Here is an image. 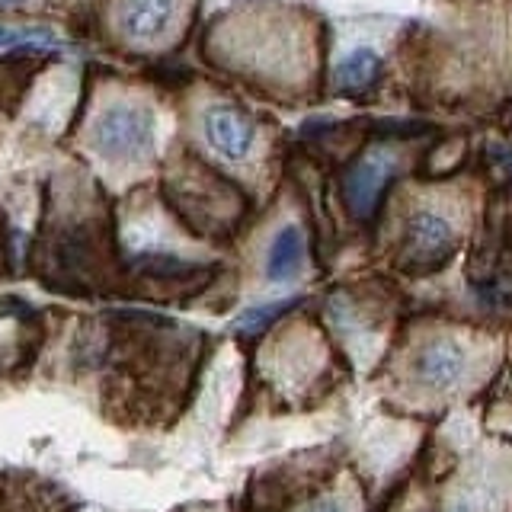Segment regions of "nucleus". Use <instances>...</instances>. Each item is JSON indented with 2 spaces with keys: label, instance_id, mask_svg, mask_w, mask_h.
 Returning <instances> with one entry per match:
<instances>
[{
  "label": "nucleus",
  "instance_id": "7",
  "mask_svg": "<svg viewBox=\"0 0 512 512\" xmlns=\"http://www.w3.org/2000/svg\"><path fill=\"white\" fill-rule=\"evenodd\" d=\"M378 77H381V58L372 48H356L336 68V90L346 96H359L365 90H372L378 84Z\"/></svg>",
  "mask_w": 512,
  "mask_h": 512
},
{
  "label": "nucleus",
  "instance_id": "10",
  "mask_svg": "<svg viewBox=\"0 0 512 512\" xmlns=\"http://www.w3.org/2000/svg\"><path fill=\"white\" fill-rule=\"evenodd\" d=\"M445 512H484V509H480V503L474 500V496H461V500H455Z\"/></svg>",
  "mask_w": 512,
  "mask_h": 512
},
{
  "label": "nucleus",
  "instance_id": "5",
  "mask_svg": "<svg viewBox=\"0 0 512 512\" xmlns=\"http://www.w3.org/2000/svg\"><path fill=\"white\" fill-rule=\"evenodd\" d=\"M464 372H468V352L452 340H436L416 352L413 375L420 384H426V388L445 391V388H452V384H458Z\"/></svg>",
  "mask_w": 512,
  "mask_h": 512
},
{
  "label": "nucleus",
  "instance_id": "2",
  "mask_svg": "<svg viewBox=\"0 0 512 512\" xmlns=\"http://www.w3.org/2000/svg\"><path fill=\"white\" fill-rule=\"evenodd\" d=\"M455 250V228L439 212H416L404 228V263L416 272L445 266Z\"/></svg>",
  "mask_w": 512,
  "mask_h": 512
},
{
  "label": "nucleus",
  "instance_id": "11",
  "mask_svg": "<svg viewBox=\"0 0 512 512\" xmlns=\"http://www.w3.org/2000/svg\"><path fill=\"white\" fill-rule=\"evenodd\" d=\"M308 512H346V506L340 500H320L317 506H311Z\"/></svg>",
  "mask_w": 512,
  "mask_h": 512
},
{
  "label": "nucleus",
  "instance_id": "9",
  "mask_svg": "<svg viewBox=\"0 0 512 512\" xmlns=\"http://www.w3.org/2000/svg\"><path fill=\"white\" fill-rule=\"evenodd\" d=\"M298 304V298H285V301H272V304H260V308H250L247 314L237 317L234 330L244 333V336H260L272 320H279L285 311H292Z\"/></svg>",
  "mask_w": 512,
  "mask_h": 512
},
{
  "label": "nucleus",
  "instance_id": "8",
  "mask_svg": "<svg viewBox=\"0 0 512 512\" xmlns=\"http://www.w3.org/2000/svg\"><path fill=\"white\" fill-rule=\"evenodd\" d=\"M304 269V234L301 228H285L269 247L266 276L272 282H292Z\"/></svg>",
  "mask_w": 512,
  "mask_h": 512
},
{
  "label": "nucleus",
  "instance_id": "4",
  "mask_svg": "<svg viewBox=\"0 0 512 512\" xmlns=\"http://www.w3.org/2000/svg\"><path fill=\"white\" fill-rule=\"evenodd\" d=\"M202 128H205L208 144H212V148L221 157H228V160H244L253 151V144H256L253 122L240 109L224 106V103L205 109Z\"/></svg>",
  "mask_w": 512,
  "mask_h": 512
},
{
  "label": "nucleus",
  "instance_id": "1",
  "mask_svg": "<svg viewBox=\"0 0 512 512\" xmlns=\"http://www.w3.org/2000/svg\"><path fill=\"white\" fill-rule=\"evenodd\" d=\"M154 112L132 103H116L103 109L90 128L93 151L112 160V164H128V160L148 157L154 148Z\"/></svg>",
  "mask_w": 512,
  "mask_h": 512
},
{
  "label": "nucleus",
  "instance_id": "13",
  "mask_svg": "<svg viewBox=\"0 0 512 512\" xmlns=\"http://www.w3.org/2000/svg\"><path fill=\"white\" fill-rule=\"evenodd\" d=\"M20 4H26V0H0V7H20Z\"/></svg>",
  "mask_w": 512,
  "mask_h": 512
},
{
  "label": "nucleus",
  "instance_id": "12",
  "mask_svg": "<svg viewBox=\"0 0 512 512\" xmlns=\"http://www.w3.org/2000/svg\"><path fill=\"white\" fill-rule=\"evenodd\" d=\"M16 39H20V32H13V29H4V26H0V45H13Z\"/></svg>",
  "mask_w": 512,
  "mask_h": 512
},
{
  "label": "nucleus",
  "instance_id": "6",
  "mask_svg": "<svg viewBox=\"0 0 512 512\" xmlns=\"http://www.w3.org/2000/svg\"><path fill=\"white\" fill-rule=\"evenodd\" d=\"M176 0H119V29L128 39L148 42L167 29Z\"/></svg>",
  "mask_w": 512,
  "mask_h": 512
},
{
  "label": "nucleus",
  "instance_id": "3",
  "mask_svg": "<svg viewBox=\"0 0 512 512\" xmlns=\"http://www.w3.org/2000/svg\"><path fill=\"white\" fill-rule=\"evenodd\" d=\"M394 167H397V160L388 151H372L346 173L343 196H346V205L352 215L356 218L375 215L384 189H388V180L394 176Z\"/></svg>",
  "mask_w": 512,
  "mask_h": 512
}]
</instances>
